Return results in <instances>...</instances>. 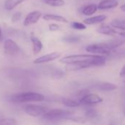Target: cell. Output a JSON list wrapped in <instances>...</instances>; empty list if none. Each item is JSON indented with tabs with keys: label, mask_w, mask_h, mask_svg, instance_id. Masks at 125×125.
Wrapping results in <instances>:
<instances>
[{
	"label": "cell",
	"mask_w": 125,
	"mask_h": 125,
	"mask_svg": "<svg viewBox=\"0 0 125 125\" xmlns=\"http://www.w3.org/2000/svg\"><path fill=\"white\" fill-rule=\"evenodd\" d=\"M125 42V40L124 39H115L108 40L105 42L94 43L88 45L86 48V51L94 54L108 56L114 49L119 47Z\"/></svg>",
	"instance_id": "cell-1"
},
{
	"label": "cell",
	"mask_w": 125,
	"mask_h": 125,
	"mask_svg": "<svg viewBox=\"0 0 125 125\" xmlns=\"http://www.w3.org/2000/svg\"><path fill=\"white\" fill-rule=\"evenodd\" d=\"M107 58L106 56H103L101 58L85 62H79V63H73V64H67L65 69L67 71H78L83 69H86L89 67H100L105 64Z\"/></svg>",
	"instance_id": "cell-2"
},
{
	"label": "cell",
	"mask_w": 125,
	"mask_h": 125,
	"mask_svg": "<svg viewBox=\"0 0 125 125\" xmlns=\"http://www.w3.org/2000/svg\"><path fill=\"white\" fill-rule=\"evenodd\" d=\"M45 100L44 95L31 92H26L15 94L10 97V100L17 103H27V102H41Z\"/></svg>",
	"instance_id": "cell-3"
},
{
	"label": "cell",
	"mask_w": 125,
	"mask_h": 125,
	"mask_svg": "<svg viewBox=\"0 0 125 125\" xmlns=\"http://www.w3.org/2000/svg\"><path fill=\"white\" fill-rule=\"evenodd\" d=\"M104 55H90V54H76V55H70L64 56L60 59V62L62 64H73V63H79L90 62L97 59L101 58Z\"/></svg>",
	"instance_id": "cell-4"
},
{
	"label": "cell",
	"mask_w": 125,
	"mask_h": 125,
	"mask_svg": "<svg viewBox=\"0 0 125 125\" xmlns=\"http://www.w3.org/2000/svg\"><path fill=\"white\" fill-rule=\"evenodd\" d=\"M72 115V112L70 111L64 110V109H53L48 110L43 116V119L48 121L59 120L62 119L69 118L70 116Z\"/></svg>",
	"instance_id": "cell-5"
},
{
	"label": "cell",
	"mask_w": 125,
	"mask_h": 125,
	"mask_svg": "<svg viewBox=\"0 0 125 125\" xmlns=\"http://www.w3.org/2000/svg\"><path fill=\"white\" fill-rule=\"evenodd\" d=\"M48 111V108L45 106L37 105H28L24 107V111L28 115L33 117L43 116Z\"/></svg>",
	"instance_id": "cell-6"
},
{
	"label": "cell",
	"mask_w": 125,
	"mask_h": 125,
	"mask_svg": "<svg viewBox=\"0 0 125 125\" xmlns=\"http://www.w3.org/2000/svg\"><path fill=\"white\" fill-rule=\"evenodd\" d=\"M4 53L8 56H15L20 53L21 48L11 39H7L4 43Z\"/></svg>",
	"instance_id": "cell-7"
},
{
	"label": "cell",
	"mask_w": 125,
	"mask_h": 125,
	"mask_svg": "<svg viewBox=\"0 0 125 125\" xmlns=\"http://www.w3.org/2000/svg\"><path fill=\"white\" fill-rule=\"evenodd\" d=\"M103 101V99L99 95L93 93L85 94L80 100V103L86 105H92L101 103Z\"/></svg>",
	"instance_id": "cell-8"
},
{
	"label": "cell",
	"mask_w": 125,
	"mask_h": 125,
	"mask_svg": "<svg viewBox=\"0 0 125 125\" xmlns=\"http://www.w3.org/2000/svg\"><path fill=\"white\" fill-rule=\"evenodd\" d=\"M60 56H61V53H58V52H52V53L45 54L44 56H42L36 59L34 61V64H39L49 62H51V61H53V60L57 59Z\"/></svg>",
	"instance_id": "cell-9"
},
{
	"label": "cell",
	"mask_w": 125,
	"mask_h": 125,
	"mask_svg": "<svg viewBox=\"0 0 125 125\" xmlns=\"http://www.w3.org/2000/svg\"><path fill=\"white\" fill-rule=\"evenodd\" d=\"M41 16H42V13L40 11H33L29 13L25 18V20L23 22L24 26H28L31 24L36 23L40 20Z\"/></svg>",
	"instance_id": "cell-10"
},
{
	"label": "cell",
	"mask_w": 125,
	"mask_h": 125,
	"mask_svg": "<svg viewBox=\"0 0 125 125\" xmlns=\"http://www.w3.org/2000/svg\"><path fill=\"white\" fill-rule=\"evenodd\" d=\"M93 88L101 91V92H111L117 89V86L112 83L108 82H102L93 86Z\"/></svg>",
	"instance_id": "cell-11"
},
{
	"label": "cell",
	"mask_w": 125,
	"mask_h": 125,
	"mask_svg": "<svg viewBox=\"0 0 125 125\" xmlns=\"http://www.w3.org/2000/svg\"><path fill=\"white\" fill-rule=\"evenodd\" d=\"M119 5V1L117 0H103L98 4V8L100 10H107L115 8Z\"/></svg>",
	"instance_id": "cell-12"
},
{
	"label": "cell",
	"mask_w": 125,
	"mask_h": 125,
	"mask_svg": "<svg viewBox=\"0 0 125 125\" xmlns=\"http://www.w3.org/2000/svg\"><path fill=\"white\" fill-rule=\"evenodd\" d=\"M106 18H107V16L105 15H97V16H93V17H90V18L84 19L83 23L85 24H87V25L97 24V23H102L103 21H105L106 19Z\"/></svg>",
	"instance_id": "cell-13"
},
{
	"label": "cell",
	"mask_w": 125,
	"mask_h": 125,
	"mask_svg": "<svg viewBox=\"0 0 125 125\" xmlns=\"http://www.w3.org/2000/svg\"><path fill=\"white\" fill-rule=\"evenodd\" d=\"M97 31L100 34H105V35H108V36H114L115 35L117 31L114 29V28L111 26H108V25H102L97 29Z\"/></svg>",
	"instance_id": "cell-14"
},
{
	"label": "cell",
	"mask_w": 125,
	"mask_h": 125,
	"mask_svg": "<svg viewBox=\"0 0 125 125\" xmlns=\"http://www.w3.org/2000/svg\"><path fill=\"white\" fill-rule=\"evenodd\" d=\"M31 41L32 43V51L34 55L39 53L42 48V42L35 36L31 35Z\"/></svg>",
	"instance_id": "cell-15"
},
{
	"label": "cell",
	"mask_w": 125,
	"mask_h": 125,
	"mask_svg": "<svg viewBox=\"0 0 125 125\" xmlns=\"http://www.w3.org/2000/svg\"><path fill=\"white\" fill-rule=\"evenodd\" d=\"M42 18L45 21H57V22L64 23H68V21L64 17L61 16V15H54V14H45L43 15Z\"/></svg>",
	"instance_id": "cell-16"
},
{
	"label": "cell",
	"mask_w": 125,
	"mask_h": 125,
	"mask_svg": "<svg viewBox=\"0 0 125 125\" xmlns=\"http://www.w3.org/2000/svg\"><path fill=\"white\" fill-rule=\"evenodd\" d=\"M97 8L98 7L94 4H89V5H86L85 6L83 10H82V13L85 15H91L94 13H95L97 10Z\"/></svg>",
	"instance_id": "cell-17"
},
{
	"label": "cell",
	"mask_w": 125,
	"mask_h": 125,
	"mask_svg": "<svg viewBox=\"0 0 125 125\" xmlns=\"http://www.w3.org/2000/svg\"><path fill=\"white\" fill-rule=\"evenodd\" d=\"M24 1L25 0H6L4 1V8L7 10H12Z\"/></svg>",
	"instance_id": "cell-18"
},
{
	"label": "cell",
	"mask_w": 125,
	"mask_h": 125,
	"mask_svg": "<svg viewBox=\"0 0 125 125\" xmlns=\"http://www.w3.org/2000/svg\"><path fill=\"white\" fill-rule=\"evenodd\" d=\"M62 103L64 106L69 107V108H76L81 105L80 102H78V101H75L69 98H63L62 100Z\"/></svg>",
	"instance_id": "cell-19"
},
{
	"label": "cell",
	"mask_w": 125,
	"mask_h": 125,
	"mask_svg": "<svg viewBox=\"0 0 125 125\" xmlns=\"http://www.w3.org/2000/svg\"><path fill=\"white\" fill-rule=\"evenodd\" d=\"M111 25L116 29H122L125 31V20H119L115 19L111 22Z\"/></svg>",
	"instance_id": "cell-20"
},
{
	"label": "cell",
	"mask_w": 125,
	"mask_h": 125,
	"mask_svg": "<svg viewBox=\"0 0 125 125\" xmlns=\"http://www.w3.org/2000/svg\"><path fill=\"white\" fill-rule=\"evenodd\" d=\"M45 3L51 7H62L65 4L64 0H44Z\"/></svg>",
	"instance_id": "cell-21"
},
{
	"label": "cell",
	"mask_w": 125,
	"mask_h": 125,
	"mask_svg": "<svg viewBox=\"0 0 125 125\" xmlns=\"http://www.w3.org/2000/svg\"><path fill=\"white\" fill-rule=\"evenodd\" d=\"M63 40L68 43H76L81 40V37L76 35H69V36L64 37L63 38Z\"/></svg>",
	"instance_id": "cell-22"
},
{
	"label": "cell",
	"mask_w": 125,
	"mask_h": 125,
	"mask_svg": "<svg viewBox=\"0 0 125 125\" xmlns=\"http://www.w3.org/2000/svg\"><path fill=\"white\" fill-rule=\"evenodd\" d=\"M72 27L75 29L78 30H84L86 29V26H85V23H82L80 22H73L72 23Z\"/></svg>",
	"instance_id": "cell-23"
},
{
	"label": "cell",
	"mask_w": 125,
	"mask_h": 125,
	"mask_svg": "<svg viewBox=\"0 0 125 125\" xmlns=\"http://www.w3.org/2000/svg\"><path fill=\"white\" fill-rule=\"evenodd\" d=\"M86 116L90 119H93L97 116V111L94 109H88L86 111Z\"/></svg>",
	"instance_id": "cell-24"
},
{
	"label": "cell",
	"mask_w": 125,
	"mask_h": 125,
	"mask_svg": "<svg viewBox=\"0 0 125 125\" xmlns=\"http://www.w3.org/2000/svg\"><path fill=\"white\" fill-rule=\"evenodd\" d=\"M21 13L20 12H18L13 14V15L12 17V21L13 23H15V22L18 21L19 19H20V18H21Z\"/></svg>",
	"instance_id": "cell-25"
},
{
	"label": "cell",
	"mask_w": 125,
	"mask_h": 125,
	"mask_svg": "<svg viewBox=\"0 0 125 125\" xmlns=\"http://www.w3.org/2000/svg\"><path fill=\"white\" fill-rule=\"evenodd\" d=\"M59 29V25H57V24L51 23V24H50V25H49V30H50V31H57Z\"/></svg>",
	"instance_id": "cell-26"
},
{
	"label": "cell",
	"mask_w": 125,
	"mask_h": 125,
	"mask_svg": "<svg viewBox=\"0 0 125 125\" xmlns=\"http://www.w3.org/2000/svg\"><path fill=\"white\" fill-rule=\"evenodd\" d=\"M120 75L121 76H125V65L123 66L122 69L121 70V72H120Z\"/></svg>",
	"instance_id": "cell-27"
},
{
	"label": "cell",
	"mask_w": 125,
	"mask_h": 125,
	"mask_svg": "<svg viewBox=\"0 0 125 125\" xmlns=\"http://www.w3.org/2000/svg\"><path fill=\"white\" fill-rule=\"evenodd\" d=\"M120 9L123 11V12H125V4H123L120 7Z\"/></svg>",
	"instance_id": "cell-28"
},
{
	"label": "cell",
	"mask_w": 125,
	"mask_h": 125,
	"mask_svg": "<svg viewBox=\"0 0 125 125\" xmlns=\"http://www.w3.org/2000/svg\"><path fill=\"white\" fill-rule=\"evenodd\" d=\"M1 39H2V31H1V29L0 26V41L1 40Z\"/></svg>",
	"instance_id": "cell-29"
},
{
	"label": "cell",
	"mask_w": 125,
	"mask_h": 125,
	"mask_svg": "<svg viewBox=\"0 0 125 125\" xmlns=\"http://www.w3.org/2000/svg\"><path fill=\"white\" fill-rule=\"evenodd\" d=\"M4 117L1 114H0V123H1V122L3 120V119H4Z\"/></svg>",
	"instance_id": "cell-30"
},
{
	"label": "cell",
	"mask_w": 125,
	"mask_h": 125,
	"mask_svg": "<svg viewBox=\"0 0 125 125\" xmlns=\"http://www.w3.org/2000/svg\"><path fill=\"white\" fill-rule=\"evenodd\" d=\"M120 35H122V36H123V37H125V32H124V33H121Z\"/></svg>",
	"instance_id": "cell-31"
},
{
	"label": "cell",
	"mask_w": 125,
	"mask_h": 125,
	"mask_svg": "<svg viewBox=\"0 0 125 125\" xmlns=\"http://www.w3.org/2000/svg\"></svg>",
	"instance_id": "cell-32"
}]
</instances>
